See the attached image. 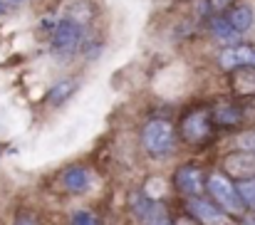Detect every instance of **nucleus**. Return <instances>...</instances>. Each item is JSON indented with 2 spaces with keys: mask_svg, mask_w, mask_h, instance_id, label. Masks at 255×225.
Returning <instances> with one entry per match:
<instances>
[{
  "mask_svg": "<svg viewBox=\"0 0 255 225\" xmlns=\"http://www.w3.org/2000/svg\"><path fill=\"white\" fill-rule=\"evenodd\" d=\"M186 206H188L191 216H193L196 221H201L203 225H226L228 223V213L221 211L213 201H206V198H201V196H191V198L186 201Z\"/></svg>",
  "mask_w": 255,
  "mask_h": 225,
  "instance_id": "obj_8",
  "label": "nucleus"
},
{
  "mask_svg": "<svg viewBox=\"0 0 255 225\" xmlns=\"http://www.w3.org/2000/svg\"><path fill=\"white\" fill-rule=\"evenodd\" d=\"M129 208H131V213H134L144 225H173L171 223L169 211H166V206L159 203L156 198L141 193V191L129 193Z\"/></svg>",
  "mask_w": 255,
  "mask_h": 225,
  "instance_id": "obj_3",
  "label": "nucleus"
},
{
  "mask_svg": "<svg viewBox=\"0 0 255 225\" xmlns=\"http://www.w3.org/2000/svg\"><path fill=\"white\" fill-rule=\"evenodd\" d=\"M173 183L176 188L183 193V196H198L203 188H206V176L198 166H181L173 176Z\"/></svg>",
  "mask_w": 255,
  "mask_h": 225,
  "instance_id": "obj_9",
  "label": "nucleus"
},
{
  "mask_svg": "<svg viewBox=\"0 0 255 225\" xmlns=\"http://www.w3.org/2000/svg\"><path fill=\"white\" fill-rule=\"evenodd\" d=\"M246 225H255V221H246Z\"/></svg>",
  "mask_w": 255,
  "mask_h": 225,
  "instance_id": "obj_23",
  "label": "nucleus"
},
{
  "mask_svg": "<svg viewBox=\"0 0 255 225\" xmlns=\"http://www.w3.org/2000/svg\"><path fill=\"white\" fill-rule=\"evenodd\" d=\"M211 134V109L196 107L181 121V136L188 144H203Z\"/></svg>",
  "mask_w": 255,
  "mask_h": 225,
  "instance_id": "obj_5",
  "label": "nucleus"
},
{
  "mask_svg": "<svg viewBox=\"0 0 255 225\" xmlns=\"http://www.w3.org/2000/svg\"><path fill=\"white\" fill-rule=\"evenodd\" d=\"M0 156H2V149H0Z\"/></svg>",
  "mask_w": 255,
  "mask_h": 225,
  "instance_id": "obj_24",
  "label": "nucleus"
},
{
  "mask_svg": "<svg viewBox=\"0 0 255 225\" xmlns=\"http://www.w3.org/2000/svg\"><path fill=\"white\" fill-rule=\"evenodd\" d=\"M243 116H246L243 107L238 102H228V99L216 102L213 109H211V119L216 124H221V126H238L243 121Z\"/></svg>",
  "mask_w": 255,
  "mask_h": 225,
  "instance_id": "obj_11",
  "label": "nucleus"
},
{
  "mask_svg": "<svg viewBox=\"0 0 255 225\" xmlns=\"http://www.w3.org/2000/svg\"><path fill=\"white\" fill-rule=\"evenodd\" d=\"M82 40H85V25L70 15V17H62L60 22H55L50 45L57 52H72L82 45Z\"/></svg>",
  "mask_w": 255,
  "mask_h": 225,
  "instance_id": "obj_4",
  "label": "nucleus"
},
{
  "mask_svg": "<svg viewBox=\"0 0 255 225\" xmlns=\"http://www.w3.org/2000/svg\"><path fill=\"white\" fill-rule=\"evenodd\" d=\"M141 146L149 156H166L176 146V129L166 119H149L141 129Z\"/></svg>",
  "mask_w": 255,
  "mask_h": 225,
  "instance_id": "obj_1",
  "label": "nucleus"
},
{
  "mask_svg": "<svg viewBox=\"0 0 255 225\" xmlns=\"http://www.w3.org/2000/svg\"><path fill=\"white\" fill-rule=\"evenodd\" d=\"M228 22L233 25V30L236 32H241V35H246L248 30H253L255 25V12L251 5H246V2H238V5H233L231 10H228Z\"/></svg>",
  "mask_w": 255,
  "mask_h": 225,
  "instance_id": "obj_13",
  "label": "nucleus"
},
{
  "mask_svg": "<svg viewBox=\"0 0 255 225\" xmlns=\"http://www.w3.org/2000/svg\"><path fill=\"white\" fill-rule=\"evenodd\" d=\"M238 146L246 151H251L255 153V129L253 131H246V134H241V139H238Z\"/></svg>",
  "mask_w": 255,
  "mask_h": 225,
  "instance_id": "obj_18",
  "label": "nucleus"
},
{
  "mask_svg": "<svg viewBox=\"0 0 255 225\" xmlns=\"http://www.w3.org/2000/svg\"><path fill=\"white\" fill-rule=\"evenodd\" d=\"M236 188H238V196H241L243 206H246V208H251V211H255V178L238 181V183H236Z\"/></svg>",
  "mask_w": 255,
  "mask_h": 225,
  "instance_id": "obj_16",
  "label": "nucleus"
},
{
  "mask_svg": "<svg viewBox=\"0 0 255 225\" xmlns=\"http://www.w3.org/2000/svg\"><path fill=\"white\" fill-rule=\"evenodd\" d=\"M218 67L223 72H236V70H243V67H255V47L251 45H228L221 50L218 55Z\"/></svg>",
  "mask_w": 255,
  "mask_h": 225,
  "instance_id": "obj_6",
  "label": "nucleus"
},
{
  "mask_svg": "<svg viewBox=\"0 0 255 225\" xmlns=\"http://www.w3.org/2000/svg\"><path fill=\"white\" fill-rule=\"evenodd\" d=\"M75 89H77V82L75 79H60V82H55L50 87V92H47V104H52V107L65 104L75 94Z\"/></svg>",
  "mask_w": 255,
  "mask_h": 225,
  "instance_id": "obj_14",
  "label": "nucleus"
},
{
  "mask_svg": "<svg viewBox=\"0 0 255 225\" xmlns=\"http://www.w3.org/2000/svg\"><path fill=\"white\" fill-rule=\"evenodd\" d=\"M206 2H208V10H213V12H223V10L231 7L233 0H206Z\"/></svg>",
  "mask_w": 255,
  "mask_h": 225,
  "instance_id": "obj_19",
  "label": "nucleus"
},
{
  "mask_svg": "<svg viewBox=\"0 0 255 225\" xmlns=\"http://www.w3.org/2000/svg\"><path fill=\"white\" fill-rule=\"evenodd\" d=\"M233 75V89L241 94H255V67H243L231 72Z\"/></svg>",
  "mask_w": 255,
  "mask_h": 225,
  "instance_id": "obj_15",
  "label": "nucleus"
},
{
  "mask_svg": "<svg viewBox=\"0 0 255 225\" xmlns=\"http://www.w3.org/2000/svg\"><path fill=\"white\" fill-rule=\"evenodd\" d=\"M70 223L72 225H99V221L92 213H87V211H77V213H72Z\"/></svg>",
  "mask_w": 255,
  "mask_h": 225,
  "instance_id": "obj_17",
  "label": "nucleus"
},
{
  "mask_svg": "<svg viewBox=\"0 0 255 225\" xmlns=\"http://www.w3.org/2000/svg\"><path fill=\"white\" fill-rule=\"evenodd\" d=\"M176 225H196V223H193V221H188V218H178Z\"/></svg>",
  "mask_w": 255,
  "mask_h": 225,
  "instance_id": "obj_22",
  "label": "nucleus"
},
{
  "mask_svg": "<svg viewBox=\"0 0 255 225\" xmlns=\"http://www.w3.org/2000/svg\"><path fill=\"white\" fill-rule=\"evenodd\" d=\"M60 183H62V188H65L67 193L80 196V193H87V191L94 186V176L87 171L85 166H70V168L60 176Z\"/></svg>",
  "mask_w": 255,
  "mask_h": 225,
  "instance_id": "obj_10",
  "label": "nucleus"
},
{
  "mask_svg": "<svg viewBox=\"0 0 255 225\" xmlns=\"http://www.w3.org/2000/svg\"><path fill=\"white\" fill-rule=\"evenodd\" d=\"M223 171L228 178L236 181H246V178H255V153L241 149L233 151L223 158Z\"/></svg>",
  "mask_w": 255,
  "mask_h": 225,
  "instance_id": "obj_7",
  "label": "nucleus"
},
{
  "mask_svg": "<svg viewBox=\"0 0 255 225\" xmlns=\"http://www.w3.org/2000/svg\"><path fill=\"white\" fill-rule=\"evenodd\" d=\"M17 225H37V223H35L32 218H20V221H17Z\"/></svg>",
  "mask_w": 255,
  "mask_h": 225,
  "instance_id": "obj_21",
  "label": "nucleus"
},
{
  "mask_svg": "<svg viewBox=\"0 0 255 225\" xmlns=\"http://www.w3.org/2000/svg\"><path fill=\"white\" fill-rule=\"evenodd\" d=\"M208 27H211V35L216 37V42H221V45H226V47L241 42V32L233 30V25L228 22V17H226L223 12H213V15L208 17Z\"/></svg>",
  "mask_w": 255,
  "mask_h": 225,
  "instance_id": "obj_12",
  "label": "nucleus"
},
{
  "mask_svg": "<svg viewBox=\"0 0 255 225\" xmlns=\"http://www.w3.org/2000/svg\"><path fill=\"white\" fill-rule=\"evenodd\" d=\"M17 2H22V0H0V12H5L7 7H12V5H17Z\"/></svg>",
  "mask_w": 255,
  "mask_h": 225,
  "instance_id": "obj_20",
  "label": "nucleus"
},
{
  "mask_svg": "<svg viewBox=\"0 0 255 225\" xmlns=\"http://www.w3.org/2000/svg\"><path fill=\"white\" fill-rule=\"evenodd\" d=\"M206 188H208L213 203H216L221 211L233 213V216H241V213L246 211V206H243V201H241V196H238L236 181H231L226 173H218V171L208 173V176H206Z\"/></svg>",
  "mask_w": 255,
  "mask_h": 225,
  "instance_id": "obj_2",
  "label": "nucleus"
}]
</instances>
